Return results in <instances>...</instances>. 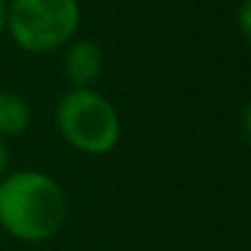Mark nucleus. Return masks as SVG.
<instances>
[{"mask_svg":"<svg viewBox=\"0 0 251 251\" xmlns=\"http://www.w3.org/2000/svg\"><path fill=\"white\" fill-rule=\"evenodd\" d=\"M66 195L44 171L20 168L0 180V229L17 242L42 244L66 222Z\"/></svg>","mask_w":251,"mask_h":251,"instance_id":"1","label":"nucleus"},{"mask_svg":"<svg viewBox=\"0 0 251 251\" xmlns=\"http://www.w3.org/2000/svg\"><path fill=\"white\" fill-rule=\"evenodd\" d=\"M10 173V149H7V139L0 137V180Z\"/></svg>","mask_w":251,"mask_h":251,"instance_id":"7","label":"nucleus"},{"mask_svg":"<svg viewBox=\"0 0 251 251\" xmlns=\"http://www.w3.org/2000/svg\"><path fill=\"white\" fill-rule=\"evenodd\" d=\"M81 27L78 0H10L7 34L17 49L44 56L61 51Z\"/></svg>","mask_w":251,"mask_h":251,"instance_id":"3","label":"nucleus"},{"mask_svg":"<svg viewBox=\"0 0 251 251\" xmlns=\"http://www.w3.org/2000/svg\"><path fill=\"white\" fill-rule=\"evenodd\" d=\"M237 27L242 32V37L251 44V0H242L239 10H237Z\"/></svg>","mask_w":251,"mask_h":251,"instance_id":"6","label":"nucleus"},{"mask_svg":"<svg viewBox=\"0 0 251 251\" xmlns=\"http://www.w3.org/2000/svg\"><path fill=\"white\" fill-rule=\"evenodd\" d=\"M102 49L93 39L76 37L61 49V71L71 88H93L102 76Z\"/></svg>","mask_w":251,"mask_h":251,"instance_id":"4","label":"nucleus"},{"mask_svg":"<svg viewBox=\"0 0 251 251\" xmlns=\"http://www.w3.org/2000/svg\"><path fill=\"white\" fill-rule=\"evenodd\" d=\"M7 7H10V0H0V34L7 32Z\"/></svg>","mask_w":251,"mask_h":251,"instance_id":"8","label":"nucleus"},{"mask_svg":"<svg viewBox=\"0 0 251 251\" xmlns=\"http://www.w3.org/2000/svg\"><path fill=\"white\" fill-rule=\"evenodd\" d=\"M32 107L25 95L12 90H0V137L12 139L29 129Z\"/></svg>","mask_w":251,"mask_h":251,"instance_id":"5","label":"nucleus"},{"mask_svg":"<svg viewBox=\"0 0 251 251\" xmlns=\"http://www.w3.org/2000/svg\"><path fill=\"white\" fill-rule=\"evenodd\" d=\"M54 120L61 139L88 156L110 154L122 137L115 105L95 88H71L64 93L56 102Z\"/></svg>","mask_w":251,"mask_h":251,"instance_id":"2","label":"nucleus"},{"mask_svg":"<svg viewBox=\"0 0 251 251\" xmlns=\"http://www.w3.org/2000/svg\"><path fill=\"white\" fill-rule=\"evenodd\" d=\"M244 129H247V137H249V142H251V102H249V107H247V112H244Z\"/></svg>","mask_w":251,"mask_h":251,"instance_id":"9","label":"nucleus"}]
</instances>
